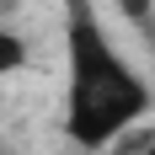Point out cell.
I'll return each instance as SVG.
<instances>
[{"instance_id": "277c9868", "label": "cell", "mask_w": 155, "mask_h": 155, "mask_svg": "<svg viewBox=\"0 0 155 155\" xmlns=\"http://www.w3.org/2000/svg\"><path fill=\"white\" fill-rule=\"evenodd\" d=\"M139 155H155V128H150V139H144V150Z\"/></svg>"}, {"instance_id": "6da1fadb", "label": "cell", "mask_w": 155, "mask_h": 155, "mask_svg": "<svg viewBox=\"0 0 155 155\" xmlns=\"http://www.w3.org/2000/svg\"><path fill=\"white\" fill-rule=\"evenodd\" d=\"M64 139L75 150H107L155 107V86L118 54L96 11L70 0L64 21Z\"/></svg>"}, {"instance_id": "3957f363", "label": "cell", "mask_w": 155, "mask_h": 155, "mask_svg": "<svg viewBox=\"0 0 155 155\" xmlns=\"http://www.w3.org/2000/svg\"><path fill=\"white\" fill-rule=\"evenodd\" d=\"M128 21H150V0H118Z\"/></svg>"}, {"instance_id": "7a4b0ae2", "label": "cell", "mask_w": 155, "mask_h": 155, "mask_svg": "<svg viewBox=\"0 0 155 155\" xmlns=\"http://www.w3.org/2000/svg\"><path fill=\"white\" fill-rule=\"evenodd\" d=\"M27 64H32L27 38H21V32H11L5 21H0V80H5V75H21Z\"/></svg>"}]
</instances>
